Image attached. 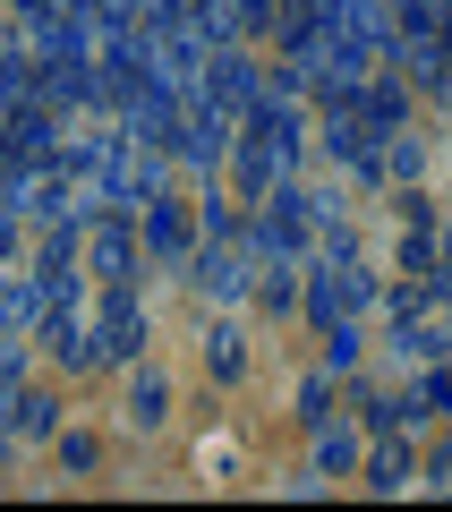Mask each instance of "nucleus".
<instances>
[{"instance_id": "obj_1", "label": "nucleus", "mask_w": 452, "mask_h": 512, "mask_svg": "<svg viewBox=\"0 0 452 512\" xmlns=\"http://www.w3.org/2000/svg\"><path fill=\"white\" fill-rule=\"evenodd\" d=\"M180 239H188V214H180V205H154V248H180Z\"/></svg>"}]
</instances>
